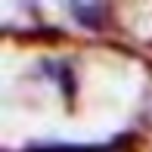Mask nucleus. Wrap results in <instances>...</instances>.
<instances>
[{
	"mask_svg": "<svg viewBox=\"0 0 152 152\" xmlns=\"http://www.w3.org/2000/svg\"><path fill=\"white\" fill-rule=\"evenodd\" d=\"M72 12L87 28H99V25L106 22V19H102L106 16V6H99V3H72Z\"/></svg>",
	"mask_w": 152,
	"mask_h": 152,
	"instance_id": "f257e3e1",
	"label": "nucleus"
}]
</instances>
